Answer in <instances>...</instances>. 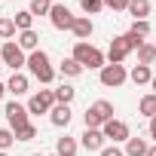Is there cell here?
<instances>
[{
	"instance_id": "cell-20",
	"label": "cell",
	"mask_w": 156,
	"mask_h": 156,
	"mask_svg": "<svg viewBox=\"0 0 156 156\" xmlns=\"http://www.w3.org/2000/svg\"><path fill=\"white\" fill-rule=\"evenodd\" d=\"M126 12H129L135 22H138V19H147V16H150V0H132Z\"/></svg>"
},
{
	"instance_id": "cell-32",
	"label": "cell",
	"mask_w": 156,
	"mask_h": 156,
	"mask_svg": "<svg viewBox=\"0 0 156 156\" xmlns=\"http://www.w3.org/2000/svg\"><path fill=\"white\" fill-rule=\"evenodd\" d=\"M98 156H126V150H122V147H116V144H113V147H104V150H101V153H98Z\"/></svg>"
},
{
	"instance_id": "cell-30",
	"label": "cell",
	"mask_w": 156,
	"mask_h": 156,
	"mask_svg": "<svg viewBox=\"0 0 156 156\" xmlns=\"http://www.w3.org/2000/svg\"><path fill=\"white\" fill-rule=\"evenodd\" d=\"M12 144H16V132H12V129H0V150L6 153Z\"/></svg>"
},
{
	"instance_id": "cell-31",
	"label": "cell",
	"mask_w": 156,
	"mask_h": 156,
	"mask_svg": "<svg viewBox=\"0 0 156 156\" xmlns=\"http://www.w3.org/2000/svg\"><path fill=\"white\" fill-rule=\"evenodd\" d=\"M129 3H132V0H104V6H107V9H113V12H126V9H129Z\"/></svg>"
},
{
	"instance_id": "cell-13",
	"label": "cell",
	"mask_w": 156,
	"mask_h": 156,
	"mask_svg": "<svg viewBox=\"0 0 156 156\" xmlns=\"http://www.w3.org/2000/svg\"><path fill=\"white\" fill-rule=\"evenodd\" d=\"M6 92H12L16 98H19V95H28V92H31V80L19 70V73H12L9 80H6Z\"/></svg>"
},
{
	"instance_id": "cell-2",
	"label": "cell",
	"mask_w": 156,
	"mask_h": 156,
	"mask_svg": "<svg viewBox=\"0 0 156 156\" xmlns=\"http://www.w3.org/2000/svg\"><path fill=\"white\" fill-rule=\"evenodd\" d=\"M28 70L37 76V80H40L43 86H49V83L55 80V67H52V61H49V55H46L43 49H37V52H28Z\"/></svg>"
},
{
	"instance_id": "cell-3",
	"label": "cell",
	"mask_w": 156,
	"mask_h": 156,
	"mask_svg": "<svg viewBox=\"0 0 156 156\" xmlns=\"http://www.w3.org/2000/svg\"><path fill=\"white\" fill-rule=\"evenodd\" d=\"M113 119V104L110 101H95L92 107H86V113H83V122H86V129H104V122H110Z\"/></svg>"
},
{
	"instance_id": "cell-38",
	"label": "cell",
	"mask_w": 156,
	"mask_h": 156,
	"mask_svg": "<svg viewBox=\"0 0 156 156\" xmlns=\"http://www.w3.org/2000/svg\"><path fill=\"white\" fill-rule=\"evenodd\" d=\"M0 67H3V58H0Z\"/></svg>"
},
{
	"instance_id": "cell-1",
	"label": "cell",
	"mask_w": 156,
	"mask_h": 156,
	"mask_svg": "<svg viewBox=\"0 0 156 156\" xmlns=\"http://www.w3.org/2000/svg\"><path fill=\"white\" fill-rule=\"evenodd\" d=\"M70 58H73V61H80L83 70H101V67L107 64V55H104L98 46L83 43V40H76V43H73V55H70Z\"/></svg>"
},
{
	"instance_id": "cell-35",
	"label": "cell",
	"mask_w": 156,
	"mask_h": 156,
	"mask_svg": "<svg viewBox=\"0 0 156 156\" xmlns=\"http://www.w3.org/2000/svg\"><path fill=\"white\" fill-rule=\"evenodd\" d=\"M147 156H156V144H150V150H147Z\"/></svg>"
},
{
	"instance_id": "cell-41",
	"label": "cell",
	"mask_w": 156,
	"mask_h": 156,
	"mask_svg": "<svg viewBox=\"0 0 156 156\" xmlns=\"http://www.w3.org/2000/svg\"><path fill=\"white\" fill-rule=\"evenodd\" d=\"M52 3H58V0H52Z\"/></svg>"
},
{
	"instance_id": "cell-28",
	"label": "cell",
	"mask_w": 156,
	"mask_h": 156,
	"mask_svg": "<svg viewBox=\"0 0 156 156\" xmlns=\"http://www.w3.org/2000/svg\"><path fill=\"white\" fill-rule=\"evenodd\" d=\"M129 34H135V37H141V40H144V37L150 34V22H147V19H138V22H132Z\"/></svg>"
},
{
	"instance_id": "cell-16",
	"label": "cell",
	"mask_w": 156,
	"mask_h": 156,
	"mask_svg": "<svg viewBox=\"0 0 156 156\" xmlns=\"http://www.w3.org/2000/svg\"><path fill=\"white\" fill-rule=\"evenodd\" d=\"M129 80H132L135 86H147V83L153 80V70H150L147 64H135V67L129 70Z\"/></svg>"
},
{
	"instance_id": "cell-25",
	"label": "cell",
	"mask_w": 156,
	"mask_h": 156,
	"mask_svg": "<svg viewBox=\"0 0 156 156\" xmlns=\"http://www.w3.org/2000/svg\"><path fill=\"white\" fill-rule=\"evenodd\" d=\"M73 95H76V89H73V86H67V83H61V86L55 89V101H58V104H70V101H73Z\"/></svg>"
},
{
	"instance_id": "cell-18",
	"label": "cell",
	"mask_w": 156,
	"mask_h": 156,
	"mask_svg": "<svg viewBox=\"0 0 156 156\" xmlns=\"http://www.w3.org/2000/svg\"><path fill=\"white\" fill-rule=\"evenodd\" d=\"M147 150H150V144L144 138H129L126 141V156H147Z\"/></svg>"
},
{
	"instance_id": "cell-6",
	"label": "cell",
	"mask_w": 156,
	"mask_h": 156,
	"mask_svg": "<svg viewBox=\"0 0 156 156\" xmlns=\"http://www.w3.org/2000/svg\"><path fill=\"white\" fill-rule=\"evenodd\" d=\"M55 104H58L55 101V89H40V92H34L28 98V113H49Z\"/></svg>"
},
{
	"instance_id": "cell-39",
	"label": "cell",
	"mask_w": 156,
	"mask_h": 156,
	"mask_svg": "<svg viewBox=\"0 0 156 156\" xmlns=\"http://www.w3.org/2000/svg\"><path fill=\"white\" fill-rule=\"evenodd\" d=\"M0 156H6V153H3V150H0Z\"/></svg>"
},
{
	"instance_id": "cell-12",
	"label": "cell",
	"mask_w": 156,
	"mask_h": 156,
	"mask_svg": "<svg viewBox=\"0 0 156 156\" xmlns=\"http://www.w3.org/2000/svg\"><path fill=\"white\" fill-rule=\"evenodd\" d=\"M70 104H55L52 110H49V122L55 126V129H67L70 126Z\"/></svg>"
},
{
	"instance_id": "cell-19",
	"label": "cell",
	"mask_w": 156,
	"mask_h": 156,
	"mask_svg": "<svg viewBox=\"0 0 156 156\" xmlns=\"http://www.w3.org/2000/svg\"><path fill=\"white\" fill-rule=\"evenodd\" d=\"M58 73L67 76V80H73V76H80V73H83V64H80V61H73V58H64V61L58 64Z\"/></svg>"
},
{
	"instance_id": "cell-14",
	"label": "cell",
	"mask_w": 156,
	"mask_h": 156,
	"mask_svg": "<svg viewBox=\"0 0 156 156\" xmlns=\"http://www.w3.org/2000/svg\"><path fill=\"white\" fill-rule=\"evenodd\" d=\"M92 31H95V25H92L89 16H76V22H73V37H76V40L86 43V40L92 37Z\"/></svg>"
},
{
	"instance_id": "cell-33",
	"label": "cell",
	"mask_w": 156,
	"mask_h": 156,
	"mask_svg": "<svg viewBox=\"0 0 156 156\" xmlns=\"http://www.w3.org/2000/svg\"><path fill=\"white\" fill-rule=\"evenodd\" d=\"M150 138H153V141H156V116H153V119H150Z\"/></svg>"
},
{
	"instance_id": "cell-22",
	"label": "cell",
	"mask_w": 156,
	"mask_h": 156,
	"mask_svg": "<svg viewBox=\"0 0 156 156\" xmlns=\"http://www.w3.org/2000/svg\"><path fill=\"white\" fill-rule=\"evenodd\" d=\"M153 61H156V46L153 43H141L138 46V64H147L150 67Z\"/></svg>"
},
{
	"instance_id": "cell-29",
	"label": "cell",
	"mask_w": 156,
	"mask_h": 156,
	"mask_svg": "<svg viewBox=\"0 0 156 156\" xmlns=\"http://www.w3.org/2000/svg\"><path fill=\"white\" fill-rule=\"evenodd\" d=\"M34 138H37V126H34V122L16 129V141H34Z\"/></svg>"
},
{
	"instance_id": "cell-21",
	"label": "cell",
	"mask_w": 156,
	"mask_h": 156,
	"mask_svg": "<svg viewBox=\"0 0 156 156\" xmlns=\"http://www.w3.org/2000/svg\"><path fill=\"white\" fill-rule=\"evenodd\" d=\"M12 22H16L19 34H22V31H34V16H31V9H19V12L12 16Z\"/></svg>"
},
{
	"instance_id": "cell-26",
	"label": "cell",
	"mask_w": 156,
	"mask_h": 156,
	"mask_svg": "<svg viewBox=\"0 0 156 156\" xmlns=\"http://www.w3.org/2000/svg\"><path fill=\"white\" fill-rule=\"evenodd\" d=\"M28 9H31L34 19H37V16H49V12H52V0H31Z\"/></svg>"
},
{
	"instance_id": "cell-24",
	"label": "cell",
	"mask_w": 156,
	"mask_h": 156,
	"mask_svg": "<svg viewBox=\"0 0 156 156\" xmlns=\"http://www.w3.org/2000/svg\"><path fill=\"white\" fill-rule=\"evenodd\" d=\"M16 31H19V28H16V22H12L9 16L0 19V40H3V43H6V40H12V37H16Z\"/></svg>"
},
{
	"instance_id": "cell-9",
	"label": "cell",
	"mask_w": 156,
	"mask_h": 156,
	"mask_svg": "<svg viewBox=\"0 0 156 156\" xmlns=\"http://www.w3.org/2000/svg\"><path fill=\"white\" fill-rule=\"evenodd\" d=\"M3 113H6V122H9V129H12V132L31 122V119H28V116H31V113H28V107H25V104H19V101H9V104L3 107Z\"/></svg>"
},
{
	"instance_id": "cell-17",
	"label": "cell",
	"mask_w": 156,
	"mask_h": 156,
	"mask_svg": "<svg viewBox=\"0 0 156 156\" xmlns=\"http://www.w3.org/2000/svg\"><path fill=\"white\" fill-rule=\"evenodd\" d=\"M16 43H19L25 52H37V49H40V34H37V31H22Z\"/></svg>"
},
{
	"instance_id": "cell-37",
	"label": "cell",
	"mask_w": 156,
	"mask_h": 156,
	"mask_svg": "<svg viewBox=\"0 0 156 156\" xmlns=\"http://www.w3.org/2000/svg\"><path fill=\"white\" fill-rule=\"evenodd\" d=\"M34 156H55V153H34Z\"/></svg>"
},
{
	"instance_id": "cell-8",
	"label": "cell",
	"mask_w": 156,
	"mask_h": 156,
	"mask_svg": "<svg viewBox=\"0 0 156 156\" xmlns=\"http://www.w3.org/2000/svg\"><path fill=\"white\" fill-rule=\"evenodd\" d=\"M129 52H135V49L129 46V37H126V34L113 37L110 46H107V64H122V61L129 58Z\"/></svg>"
},
{
	"instance_id": "cell-10",
	"label": "cell",
	"mask_w": 156,
	"mask_h": 156,
	"mask_svg": "<svg viewBox=\"0 0 156 156\" xmlns=\"http://www.w3.org/2000/svg\"><path fill=\"white\" fill-rule=\"evenodd\" d=\"M101 132H104V138H107V141H113V144H126V141L132 138L129 126H126L122 119H116V116H113L110 122H104V129H101Z\"/></svg>"
},
{
	"instance_id": "cell-23",
	"label": "cell",
	"mask_w": 156,
	"mask_h": 156,
	"mask_svg": "<svg viewBox=\"0 0 156 156\" xmlns=\"http://www.w3.org/2000/svg\"><path fill=\"white\" fill-rule=\"evenodd\" d=\"M138 110H141L147 119H153V116H156V95H153V92H150V95H144V98L138 101Z\"/></svg>"
},
{
	"instance_id": "cell-5",
	"label": "cell",
	"mask_w": 156,
	"mask_h": 156,
	"mask_svg": "<svg viewBox=\"0 0 156 156\" xmlns=\"http://www.w3.org/2000/svg\"><path fill=\"white\" fill-rule=\"evenodd\" d=\"M98 80H101V86L116 89V86H122L129 80V70H126V64H104L98 70Z\"/></svg>"
},
{
	"instance_id": "cell-36",
	"label": "cell",
	"mask_w": 156,
	"mask_h": 156,
	"mask_svg": "<svg viewBox=\"0 0 156 156\" xmlns=\"http://www.w3.org/2000/svg\"><path fill=\"white\" fill-rule=\"evenodd\" d=\"M150 89H153V95H156V76H153V80H150Z\"/></svg>"
},
{
	"instance_id": "cell-7",
	"label": "cell",
	"mask_w": 156,
	"mask_h": 156,
	"mask_svg": "<svg viewBox=\"0 0 156 156\" xmlns=\"http://www.w3.org/2000/svg\"><path fill=\"white\" fill-rule=\"evenodd\" d=\"M49 22H52V28H55V31H73V22H76V16H73V12H70L64 3H52Z\"/></svg>"
},
{
	"instance_id": "cell-15",
	"label": "cell",
	"mask_w": 156,
	"mask_h": 156,
	"mask_svg": "<svg viewBox=\"0 0 156 156\" xmlns=\"http://www.w3.org/2000/svg\"><path fill=\"white\" fill-rule=\"evenodd\" d=\"M76 150H80V144H76V138H70V135H61L55 141V156H76Z\"/></svg>"
},
{
	"instance_id": "cell-40",
	"label": "cell",
	"mask_w": 156,
	"mask_h": 156,
	"mask_svg": "<svg viewBox=\"0 0 156 156\" xmlns=\"http://www.w3.org/2000/svg\"><path fill=\"white\" fill-rule=\"evenodd\" d=\"M0 46H3V40H0Z\"/></svg>"
},
{
	"instance_id": "cell-27",
	"label": "cell",
	"mask_w": 156,
	"mask_h": 156,
	"mask_svg": "<svg viewBox=\"0 0 156 156\" xmlns=\"http://www.w3.org/2000/svg\"><path fill=\"white\" fill-rule=\"evenodd\" d=\"M80 9H83L86 16H98V12L104 9V0H80Z\"/></svg>"
},
{
	"instance_id": "cell-4",
	"label": "cell",
	"mask_w": 156,
	"mask_h": 156,
	"mask_svg": "<svg viewBox=\"0 0 156 156\" xmlns=\"http://www.w3.org/2000/svg\"><path fill=\"white\" fill-rule=\"evenodd\" d=\"M0 58H3V67H12V73H19L22 67H28V55L16 40H6L0 46Z\"/></svg>"
},
{
	"instance_id": "cell-11",
	"label": "cell",
	"mask_w": 156,
	"mask_h": 156,
	"mask_svg": "<svg viewBox=\"0 0 156 156\" xmlns=\"http://www.w3.org/2000/svg\"><path fill=\"white\" fill-rule=\"evenodd\" d=\"M80 147L89 150V153H101V150L107 147V138H104L101 129H86V132L80 135Z\"/></svg>"
},
{
	"instance_id": "cell-34",
	"label": "cell",
	"mask_w": 156,
	"mask_h": 156,
	"mask_svg": "<svg viewBox=\"0 0 156 156\" xmlns=\"http://www.w3.org/2000/svg\"><path fill=\"white\" fill-rule=\"evenodd\" d=\"M3 95H6V83H0V101H3Z\"/></svg>"
}]
</instances>
